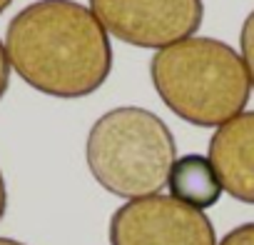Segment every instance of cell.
Listing matches in <instances>:
<instances>
[{"mask_svg":"<svg viewBox=\"0 0 254 245\" xmlns=\"http://www.w3.org/2000/svg\"><path fill=\"white\" fill-rule=\"evenodd\" d=\"M10 70L33 90L77 100L105 85L112 70L107 30L77 0H35L5 28Z\"/></svg>","mask_w":254,"mask_h":245,"instance_id":"obj_1","label":"cell"},{"mask_svg":"<svg viewBox=\"0 0 254 245\" xmlns=\"http://www.w3.org/2000/svg\"><path fill=\"white\" fill-rule=\"evenodd\" d=\"M150 78L160 100L185 122L219 128L244 113L252 83L242 55L204 35H192L157 50L150 60Z\"/></svg>","mask_w":254,"mask_h":245,"instance_id":"obj_2","label":"cell"},{"mask_svg":"<svg viewBox=\"0 0 254 245\" xmlns=\"http://www.w3.org/2000/svg\"><path fill=\"white\" fill-rule=\"evenodd\" d=\"M85 160L95 183L110 195L137 200L160 195L177 160L167 122L147 108L122 105L100 115L85 140Z\"/></svg>","mask_w":254,"mask_h":245,"instance_id":"obj_3","label":"cell"},{"mask_svg":"<svg viewBox=\"0 0 254 245\" xmlns=\"http://www.w3.org/2000/svg\"><path fill=\"white\" fill-rule=\"evenodd\" d=\"M90 10L107 35L147 50L192 38L204 20L202 0H90Z\"/></svg>","mask_w":254,"mask_h":245,"instance_id":"obj_4","label":"cell"},{"mask_svg":"<svg viewBox=\"0 0 254 245\" xmlns=\"http://www.w3.org/2000/svg\"><path fill=\"white\" fill-rule=\"evenodd\" d=\"M110 245H217L212 220L172 195H150L120 205L107 228Z\"/></svg>","mask_w":254,"mask_h":245,"instance_id":"obj_5","label":"cell"},{"mask_svg":"<svg viewBox=\"0 0 254 245\" xmlns=\"http://www.w3.org/2000/svg\"><path fill=\"white\" fill-rule=\"evenodd\" d=\"M207 158L222 190L239 203L254 205V110L239 113L214 130Z\"/></svg>","mask_w":254,"mask_h":245,"instance_id":"obj_6","label":"cell"},{"mask_svg":"<svg viewBox=\"0 0 254 245\" xmlns=\"http://www.w3.org/2000/svg\"><path fill=\"white\" fill-rule=\"evenodd\" d=\"M170 195L194 210H207L219 203L222 198V183L209 163V158L199 153H187L175 160L170 178H167Z\"/></svg>","mask_w":254,"mask_h":245,"instance_id":"obj_7","label":"cell"},{"mask_svg":"<svg viewBox=\"0 0 254 245\" xmlns=\"http://www.w3.org/2000/svg\"><path fill=\"white\" fill-rule=\"evenodd\" d=\"M239 55L244 60V68H247V75H249V83L254 88V10L244 18L242 23V30H239Z\"/></svg>","mask_w":254,"mask_h":245,"instance_id":"obj_8","label":"cell"},{"mask_svg":"<svg viewBox=\"0 0 254 245\" xmlns=\"http://www.w3.org/2000/svg\"><path fill=\"white\" fill-rule=\"evenodd\" d=\"M217 245H254V223H244L232 228Z\"/></svg>","mask_w":254,"mask_h":245,"instance_id":"obj_9","label":"cell"},{"mask_svg":"<svg viewBox=\"0 0 254 245\" xmlns=\"http://www.w3.org/2000/svg\"><path fill=\"white\" fill-rule=\"evenodd\" d=\"M8 85H10V63H8V55H5V45L0 43V100H3Z\"/></svg>","mask_w":254,"mask_h":245,"instance_id":"obj_10","label":"cell"},{"mask_svg":"<svg viewBox=\"0 0 254 245\" xmlns=\"http://www.w3.org/2000/svg\"><path fill=\"white\" fill-rule=\"evenodd\" d=\"M5 210H8V188H5V175L0 170V220L5 218Z\"/></svg>","mask_w":254,"mask_h":245,"instance_id":"obj_11","label":"cell"},{"mask_svg":"<svg viewBox=\"0 0 254 245\" xmlns=\"http://www.w3.org/2000/svg\"><path fill=\"white\" fill-rule=\"evenodd\" d=\"M0 245H25V243H20L15 238H0Z\"/></svg>","mask_w":254,"mask_h":245,"instance_id":"obj_12","label":"cell"},{"mask_svg":"<svg viewBox=\"0 0 254 245\" xmlns=\"http://www.w3.org/2000/svg\"><path fill=\"white\" fill-rule=\"evenodd\" d=\"M10 5H13V0H0V13H5Z\"/></svg>","mask_w":254,"mask_h":245,"instance_id":"obj_13","label":"cell"}]
</instances>
